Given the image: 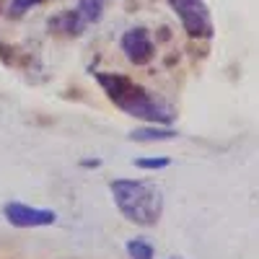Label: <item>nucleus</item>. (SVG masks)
Segmentation results:
<instances>
[{
  "label": "nucleus",
  "instance_id": "nucleus-6",
  "mask_svg": "<svg viewBox=\"0 0 259 259\" xmlns=\"http://www.w3.org/2000/svg\"><path fill=\"white\" fill-rule=\"evenodd\" d=\"M127 138L133 143H163V140L179 138V133L171 124H143V127H135Z\"/></svg>",
  "mask_w": 259,
  "mask_h": 259
},
{
  "label": "nucleus",
  "instance_id": "nucleus-12",
  "mask_svg": "<svg viewBox=\"0 0 259 259\" xmlns=\"http://www.w3.org/2000/svg\"><path fill=\"white\" fill-rule=\"evenodd\" d=\"M83 166H89V168L94 166V168H96V166H101V161H99V158H94V161L89 158V161H83Z\"/></svg>",
  "mask_w": 259,
  "mask_h": 259
},
{
  "label": "nucleus",
  "instance_id": "nucleus-10",
  "mask_svg": "<svg viewBox=\"0 0 259 259\" xmlns=\"http://www.w3.org/2000/svg\"><path fill=\"white\" fill-rule=\"evenodd\" d=\"M135 168H145V171H158V168H168L171 161L166 156H150V158H135L133 161Z\"/></svg>",
  "mask_w": 259,
  "mask_h": 259
},
{
  "label": "nucleus",
  "instance_id": "nucleus-13",
  "mask_svg": "<svg viewBox=\"0 0 259 259\" xmlns=\"http://www.w3.org/2000/svg\"><path fill=\"white\" fill-rule=\"evenodd\" d=\"M168 259H184V256H168Z\"/></svg>",
  "mask_w": 259,
  "mask_h": 259
},
{
  "label": "nucleus",
  "instance_id": "nucleus-1",
  "mask_svg": "<svg viewBox=\"0 0 259 259\" xmlns=\"http://www.w3.org/2000/svg\"><path fill=\"white\" fill-rule=\"evenodd\" d=\"M96 83L106 94L119 112L127 117H135L145 124H171L177 119V109L153 91H148L145 85L135 83L124 73H112V70H96L94 73Z\"/></svg>",
  "mask_w": 259,
  "mask_h": 259
},
{
  "label": "nucleus",
  "instance_id": "nucleus-8",
  "mask_svg": "<svg viewBox=\"0 0 259 259\" xmlns=\"http://www.w3.org/2000/svg\"><path fill=\"white\" fill-rule=\"evenodd\" d=\"M106 3H109V0H78L75 11H78L80 18L85 21V26H91V24H99V21L104 18Z\"/></svg>",
  "mask_w": 259,
  "mask_h": 259
},
{
  "label": "nucleus",
  "instance_id": "nucleus-2",
  "mask_svg": "<svg viewBox=\"0 0 259 259\" xmlns=\"http://www.w3.org/2000/svg\"><path fill=\"white\" fill-rule=\"evenodd\" d=\"M109 192L112 200L117 205V210L122 212V218L150 228L161 221L163 215V192L161 187H156L153 182L145 179H114L109 182Z\"/></svg>",
  "mask_w": 259,
  "mask_h": 259
},
{
  "label": "nucleus",
  "instance_id": "nucleus-3",
  "mask_svg": "<svg viewBox=\"0 0 259 259\" xmlns=\"http://www.w3.org/2000/svg\"><path fill=\"white\" fill-rule=\"evenodd\" d=\"M168 8L177 13L182 29L192 39H212L215 26L205 0H166Z\"/></svg>",
  "mask_w": 259,
  "mask_h": 259
},
{
  "label": "nucleus",
  "instance_id": "nucleus-11",
  "mask_svg": "<svg viewBox=\"0 0 259 259\" xmlns=\"http://www.w3.org/2000/svg\"><path fill=\"white\" fill-rule=\"evenodd\" d=\"M45 0H11V16H24L26 11H31V8H36V6H41Z\"/></svg>",
  "mask_w": 259,
  "mask_h": 259
},
{
  "label": "nucleus",
  "instance_id": "nucleus-7",
  "mask_svg": "<svg viewBox=\"0 0 259 259\" xmlns=\"http://www.w3.org/2000/svg\"><path fill=\"white\" fill-rule=\"evenodd\" d=\"M50 29H55V31H60V34H65V36H80V34L85 31V21L80 18V13H78L75 8H70V11L55 16V18L50 21Z\"/></svg>",
  "mask_w": 259,
  "mask_h": 259
},
{
  "label": "nucleus",
  "instance_id": "nucleus-4",
  "mask_svg": "<svg viewBox=\"0 0 259 259\" xmlns=\"http://www.w3.org/2000/svg\"><path fill=\"white\" fill-rule=\"evenodd\" d=\"M6 221L16 228H47L57 223V212L50 207H31L26 202H6L3 205Z\"/></svg>",
  "mask_w": 259,
  "mask_h": 259
},
{
  "label": "nucleus",
  "instance_id": "nucleus-9",
  "mask_svg": "<svg viewBox=\"0 0 259 259\" xmlns=\"http://www.w3.org/2000/svg\"><path fill=\"white\" fill-rule=\"evenodd\" d=\"M124 251L130 259H153L156 256V249L148 239H130L124 244Z\"/></svg>",
  "mask_w": 259,
  "mask_h": 259
},
{
  "label": "nucleus",
  "instance_id": "nucleus-5",
  "mask_svg": "<svg viewBox=\"0 0 259 259\" xmlns=\"http://www.w3.org/2000/svg\"><path fill=\"white\" fill-rule=\"evenodd\" d=\"M119 47L124 52V57L133 62V65H148V62H153L156 57V45H153V39H150V31L145 26H133V29H127L119 39Z\"/></svg>",
  "mask_w": 259,
  "mask_h": 259
}]
</instances>
